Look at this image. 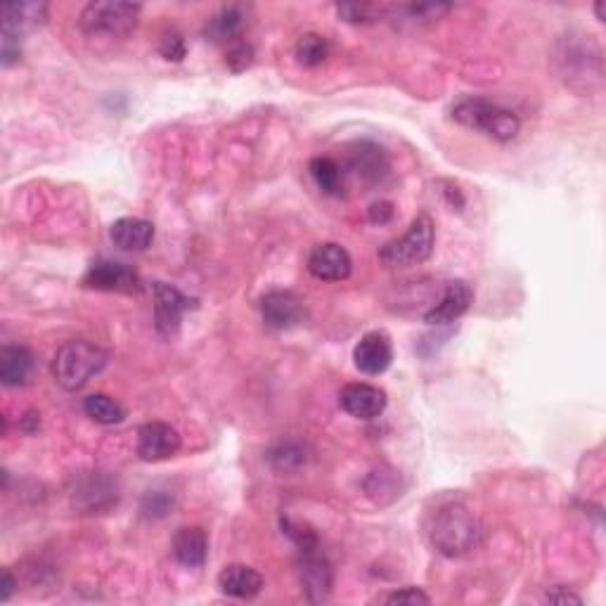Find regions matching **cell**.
<instances>
[{"label":"cell","instance_id":"obj_30","mask_svg":"<svg viewBox=\"0 0 606 606\" xmlns=\"http://www.w3.org/2000/svg\"><path fill=\"white\" fill-rule=\"evenodd\" d=\"M159 55L169 62H183L185 55H188V45H185V38L178 34V31H166L159 41Z\"/></svg>","mask_w":606,"mask_h":606},{"label":"cell","instance_id":"obj_11","mask_svg":"<svg viewBox=\"0 0 606 606\" xmlns=\"http://www.w3.org/2000/svg\"><path fill=\"white\" fill-rule=\"evenodd\" d=\"M299 578L306 592V599L313 604L325 602L332 592V566L325 559V554L320 552V547L315 550L299 552Z\"/></svg>","mask_w":606,"mask_h":606},{"label":"cell","instance_id":"obj_36","mask_svg":"<svg viewBox=\"0 0 606 606\" xmlns=\"http://www.w3.org/2000/svg\"><path fill=\"white\" fill-rule=\"evenodd\" d=\"M547 602H554V604H580L583 599H580L578 595H573V592H547Z\"/></svg>","mask_w":606,"mask_h":606},{"label":"cell","instance_id":"obj_23","mask_svg":"<svg viewBox=\"0 0 606 606\" xmlns=\"http://www.w3.org/2000/svg\"><path fill=\"white\" fill-rule=\"evenodd\" d=\"M311 176L315 185L330 197H341L344 195V173L341 166L330 157H315L311 161Z\"/></svg>","mask_w":606,"mask_h":606},{"label":"cell","instance_id":"obj_2","mask_svg":"<svg viewBox=\"0 0 606 606\" xmlns=\"http://www.w3.org/2000/svg\"><path fill=\"white\" fill-rule=\"evenodd\" d=\"M107 351L88 339L67 341L53 360L55 382L67 391H79L90 379L98 377L107 365Z\"/></svg>","mask_w":606,"mask_h":606},{"label":"cell","instance_id":"obj_34","mask_svg":"<svg viewBox=\"0 0 606 606\" xmlns=\"http://www.w3.org/2000/svg\"><path fill=\"white\" fill-rule=\"evenodd\" d=\"M393 214H396L393 204L382 199V202H375L370 209H367V221L375 223V225H386V223H391Z\"/></svg>","mask_w":606,"mask_h":606},{"label":"cell","instance_id":"obj_6","mask_svg":"<svg viewBox=\"0 0 606 606\" xmlns=\"http://www.w3.org/2000/svg\"><path fill=\"white\" fill-rule=\"evenodd\" d=\"M83 285L98 292H116V294H140L143 292V280L131 266L116 261H95L83 275Z\"/></svg>","mask_w":606,"mask_h":606},{"label":"cell","instance_id":"obj_17","mask_svg":"<svg viewBox=\"0 0 606 606\" xmlns=\"http://www.w3.org/2000/svg\"><path fill=\"white\" fill-rule=\"evenodd\" d=\"M109 237L121 251H145L154 240V225L145 218H119L109 228Z\"/></svg>","mask_w":606,"mask_h":606},{"label":"cell","instance_id":"obj_3","mask_svg":"<svg viewBox=\"0 0 606 606\" xmlns=\"http://www.w3.org/2000/svg\"><path fill=\"white\" fill-rule=\"evenodd\" d=\"M453 119L464 128L479 131L488 135L491 140H498V143L514 140L521 128L519 116L514 114L512 109L500 107L495 105V102L483 98H467L457 102L453 107Z\"/></svg>","mask_w":606,"mask_h":606},{"label":"cell","instance_id":"obj_19","mask_svg":"<svg viewBox=\"0 0 606 606\" xmlns=\"http://www.w3.org/2000/svg\"><path fill=\"white\" fill-rule=\"evenodd\" d=\"M348 166L365 183H379L389 171V159H386L382 147L375 143H356L353 152L348 154Z\"/></svg>","mask_w":606,"mask_h":606},{"label":"cell","instance_id":"obj_29","mask_svg":"<svg viewBox=\"0 0 606 606\" xmlns=\"http://www.w3.org/2000/svg\"><path fill=\"white\" fill-rule=\"evenodd\" d=\"M254 55V45H249L247 41H237L228 45V50H225V64H228L230 72L240 74L254 64Z\"/></svg>","mask_w":606,"mask_h":606},{"label":"cell","instance_id":"obj_14","mask_svg":"<svg viewBox=\"0 0 606 606\" xmlns=\"http://www.w3.org/2000/svg\"><path fill=\"white\" fill-rule=\"evenodd\" d=\"M386 393L379 386L358 382L339 391V405L356 419H375L386 410Z\"/></svg>","mask_w":606,"mask_h":606},{"label":"cell","instance_id":"obj_15","mask_svg":"<svg viewBox=\"0 0 606 606\" xmlns=\"http://www.w3.org/2000/svg\"><path fill=\"white\" fill-rule=\"evenodd\" d=\"M218 590L232 599H254L263 590V576L247 564H230L218 573Z\"/></svg>","mask_w":606,"mask_h":606},{"label":"cell","instance_id":"obj_24","mask_svg":"<svg viewBox=\"0 0 606 606\" xmlns=\"http://www.w3.org/2000/svg\"><path fill=\"white\" fill-rule=\"evenodd\" d=\"M83 412L93 419V422L105 424V427H112V424H121L126 417V410L121 408L114 398L105 396V393H93L83 401Z\"/></svg>","mask_w":606,"mask_h":606},{"label":"cell","instance_id":"obj_12","mask_svg":"<svg viewBox=\"0 0 606 606\" xmlns=\"http://www.w3.org/2000/svg\"><path fill=\"white\" fill-rule=\"evenodd\" d=\"M472 303H474V289L464 280H453L448 282L446 289H443L441 299L424 313V322L436 327L453 325L455 320H460L462 315L472 308Z\"/></svg>","mask_w":606,"mask_h":606},{"label":"cell","instance_id":"obj_20","mask_svg":"<svg viewBox=\"0 0 606 606\" xmlns=\"http://www.w3.org/2000/svg\"><path fill=\"white\" fill-rule=\"evenodd\" d=\"M34 372V356L29 348L8 344L0 348V382L8 389L24 386Z\"/></svg>","mask_w":606,"mask_h":606},{"label":"cell","instance_id":"obj_10","mask_svg":"<svg viewBox=\"0 0 606 606\" xmlns=\"http://www.w3.org/2000/svg\"><path fill=\"white\" fill-rule=\"evenodd\" d=\"M353 363L363 375L377 377L386 372L393 363V344L384 330H372L360 337L353 348Z\"/></svg>","mask_w":606,"mask_h":606},{"label":"cell","instance_id":"obj_32","mask_svg":"<svg viewBox=\"0 0 606 606\" xmlns=\"http://www.w3.org/2000/svg\"><path fill=\"white\" fill-rule=\"evenodd\" d=\"M377 602L384 604H408V606H417V604H429L431 599L427 592H422L419 588H403L396 592H389V595L379 597Z\"/></svg>","mask_w":606,"mask_h":606},{"label":"cell","instance_id":"obj_21","mask_svg":"<svg viewBox=\"0 0 606 606\" xmlns=\"http://www.w3.org/2000/svg\"><path fill=\"white\" fill-rule=\"evenodd\" d=\"M74 495L90 512L93 509H107L116 502V483L105 472H93L86 479H81V486L76 488Z\"/></svg>","mask_w":606,"mask_h":606},{"label":"cell","instance_id":"obj_35","mask_svg":"<svg viewBox=\"0 0 606 606\" xmlns=\"http://www.w3.org/2000/svg\"><path fill=\"white\" fill-rule=\"evenodd\" d=\"M17 580L12 576L10 569L3 571V588H0V602H10V597L15 595Z\"/></svg>","mask_w":606,"mask_h":606},{"label":"cell","instance_id":"obj_26","mask_svg":"<svg viewBox=\"0 0 606 606\" xmlns=\"http://www.w3.org/2000/svg\"><path fill=\"white\" fill-rule=\"evenodd\" d=\"M296 60L303 67H320V64L327 62L330 57V41L320 34H303L299 41H296Z\"/></svg>","mask_w":606,"mask_h":606},{"label":"cell","instance_id":"obj_25","mask_svg":"<svg viewBox=\"0 0 606 606\" xmlns=\"http://www.w3.org/2000/svg\"><path fill=\"white\" fill-rule=\"evenodd\" d=\"M308 457L311 455H308L306 446L296 441H282L268 450V462L273 464L277 472H296V469L306 467Z\"/></svg>","mask_w":606,"mask_h":606},{"label":"cell","instance_id":"obj_4","mask_svg":"<svg viewBox=\"0 0 606 606\" xmlns=\"http://www.w3.org/2000/svg\"><path fill=\"white\" fill-rule=\"evenodd\" d=\"M436 242V228L429 214H419L398 240L386 242L379 251V261L386 268H408L429 261Z\"/></svg>","mask_w":606,"mask_h":606},{"label":"cell","instance_id":"obj_1","mask_svg":"<svg viewBox=\"0 0 606 606\" xmlns=\"http://www.w3.org/2000/svg\"><path fill=\"white\" fill-rule=\"evenodd\" d=\"M427 533L431 545L438 552L446 554V557H464L467 552H472L479 545V521L467 505L462 502L450 500L446 505L436 507V512H431Z\"/></svg>","mask_w":606,"mask_h":606},{"label":"cell","instance_id":"obj_18","mask_svg":"<svg viewBox=\"0 0 606 606\" xmlns=\"http://www.w3.org/2000/svg\"><path fill=\"white\" fill-rule=\"evenodd\" d=\"M173 557L188 569H199L209 557V538L199 526H185L173 535Z\"/></svg>","mask_w":606,"mask_h":606},{"label":"cell","instance_id":"obj_8","mask_svg":"<svg viewBox=\"0 0 606 606\" xmlns=\"http://www.w3.org/2000/svg\"><path fill=\"white\" fill-rule=\"evenodd\" d=\"M180 446V434L171 424L166 422H147L138 429V457L145 462H164L171 460L173 455H178Z\"/></svg>","mask_w":606,"mask_h":606},{"label":"cell","instance_id":"obj_16","mask_svg":"<svg viewBox=\"0 0 606 606\" xmlns=\"http://www.w3.org/2000/svg\"><path fill=\"white\" fill-rule=\"evenodd\" d=\"M48 19L45 3H8L3 5V34L22 38Z\"/></svg>","mask_w":606,"mask_h":606},{"label":"cell","instance_id":"obj_5","mask_svg":"<svg viewBox=\"0 0 606 606\" xmlns=\"http://www.w3.org/2000/svg\"><path fill=\"white\" fill-rule=\"evenodd\" d=\"M140 8L138 3H109V0H100V3H88L83 8L79 24L83 34L90 38H126L133 34L140 22Z\"/></svg>","mask_w":606,"mask_h":606},{"label":"cell","instance_id":"obj_28","mask_svg":"<svg viewBox=\"0 0 606 606\" xmlns=\"http://www.w3.org/2000/svg\"><path fill=\"white\" fill-rule=\"evenodd\" d=\"M282 531H285V535L289 540H292L299 552L315 550V547H320L318 535H315L308 526L296 524V521H292V519H282Z\"/></svg>","mask_w":606,"mask_h":606},{"label":"cell","instance_id":"obj_31","mask_svg":"<svg viewBox=\"0 0 606 606\" xmlns=\"http://www.w3.org/2000/svg\"><path fill=\"white\" fill-rule=\"evenodd\" d=\"M173 509V498L166 491H150L143 500V514L152 519L166 517Z\"/></svg>","mask_w":606,"mask_h":606},{"label":"cell","instance_id":"obj_7","mask_svg":"<svg viewBox=\"0 0 606 606\" xmlns=\"http://www.w3.org/2000/svg\"><path fill=\"white\" fill-rule=\"evenodd\" d=\"M261 315L270 330H294L306 320V303L289 289H273L261 299Z\"/></svg>","mask_w":606,"mask_h":606},{"label":"cell","instance_id":"obj_13","mask_svg":"<svg viewBox=\"0 0 606 606\" xmlns=\"http://www.w3.org/2000/svg\"><path fill=\"white\" fill-rule=\"evenodd\" d=\"M353 270L351 254L337 242H325L313 247L308 256V273L322 282H344Z\"/></svg>","mask_w":606,"mask_h":606},{"label":"cell","instance_id":"obj_37","mask_svg":"<svg viewBox=\"0 0 606 606\" xmlns=\"http://www.w3.org/2000/svg\"><path fill=\"white\" fill-rule=\"evenodd\" d=\"M595 12H597V19H599V22H604V5H602V3H597V5H595Z\"/></svg>","mask_w":606,"mask_h":606},{"label":"cell","instance_id":"obj_9","mask_svg":"<svg viewBox=\"0 0 606 606\" xmlns=\"http://www.w3.org/2000/svg\"><path fill=\"white\" fill-rule=\"evenodd\" d=\"M152 294H154V322H157V330L161 334L178 332L180 320H183V315L195 306V301L180 292L178 287L166 285V282H154Z\"/></svg>","mask_w":606,"mask_h":606},{"label":"cell","instance_id":"obj_33","mask_svg":"<svg viewBox=\"0 0 606 606\" xmlns=\"http://www.w3.org/2000/svg\"><path fill=\"white\" fill-rule=\"evenodd\" d=\"M22 60V38L3 34V48H0V62L3 67H12Z\"/></svg>","mask_w":606,"mask_h":606},{"label":"cell","instance_id":"obj_22","mask_svg":"<svg viewBox=\"0 0 606 606\" xmlns=\"http://www.w3.org/2000/svg\"><path fill=\"white\" fill-rule=\"evenodd\" d=\"M244 24H247L244 10L240 5H230V8H223L218 15L209 19V24H206V36H209L214 43L232 45L242 41L240 36L244 31Z\"/></svg>","mask_w":606,"mask_h":606},{"label":"cell","instance_id":"obj_27","mask_svg":"<svg viewBox=\"0 0 606 606\" xmlns=\"http://www.w3.org/2000/svg\"><path fill=\"white\" fill-rule=\"evenodd\" d=\"M389 8L377 3H344L337 5L339 19H344L348 24H372L377 19H384Z\"/></svg>","mask_w":606,"mask_h":606}]
</instances>
